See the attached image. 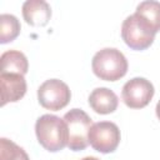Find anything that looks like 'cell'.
I'll list each match as a JSON object with an SVG mask.
<instances>
[{"mask_svg": "<svg viewBox=\"0 0 160 160\" xmlns=\"http://www.w3.org/2000/svg\"><path fill=\"white\" fill-rule=\"evenodd\" d=\"M81 160H100V159H98L95 156H86V158H82Z\"/></svg>", "mask_w": 160, "mask_h": 160, "instance_id": "16", "label": "cell"}, {"mask_svg": "<svg viewBox=\"0 0 160 160\" xmlns=\"http://www.w3.org/2000/svg\"><path fill=\"white\" fill-rule=\"evenodd\" d=\"M35 134L39 144L51 152L62 150L69 142L66 122L56 115H41L35 122Z\"/></svg>", "mask_w": 160, "mask_h": 160, "instance_id": "1", "label": "cell"}, {"mask_svg": "<svg viewBox=\"0 0 160 160\" xmlns=\"http://www.w3.org/2000/svg\"><path fill=\"white\" fill-rule=\"evenodd\" d=\"M154 85L145 78H132L122 86L121 98L126 106L131 109L145 108L154 96Z\"/></svg>", "mask_w": 160, "mask_h": 160, "instance_id": "7", "label": "cell"}, {"mask_svg": "<svg viewBox=\"0 0 160 160\" xmlns=\"http://www.w3.org/2000/svg\"><path fill=\"white\" fill-rule=\"evenodd\" d=\"M0 160H30L26 151L16 145L14 141L1 138L0 139Z\"/></svg>", "mask_w": 160, "mask_h": 160, "instance_id": "14", "label": "cell"}, {"mask_svg": "<svg viewBox=\"0 0 160 160\" xmlns=\"http://www.w3.org/2000/svg\"><path fill=\"white\" fill-rule=\"evenodd\" d=\"M89 105L98 114H111L116 110L119 99L116 94L108 88H96L89 95Z\"/></svg>", "mask_w": 160, "mask_h": 160, "instance_id": "10", "label": "cell"}, {"mask_svg": "<svg viewBox=\"0 0 160 160\" xmlns=\"http://www.w3.org/2000/svg\"><path fill=\"white\" fill-rule=\"evenodd\" d=\"M120 138L118 125L111 121L95 122L89 131V144L94 150L102 154L115 151L120 142Z\"/></svg>", "mask_w": 160, "mask_h": 160, "instance_id": "6", "label": "cell"}, {"mask_svg": "<svg viewBox=\"0 0 160 160\" xmlns=\"http://www.w3.org/2000/svg\"><path fill=\"white\" fill-rule=\"evenodd\" d=\"M70 99L71 91L69 86L59 79H49L38 89L39 104L48 110H61L69 104Z\"/></svg>", "mask_w": 160, "mask_h": 160, "instance_id": "5", "label": "cell"}, {"mask_svg": "<svg viewBox=\"0 0 160 160\" xmlns=\"http://www.w3.org/2000/svg\"><path fill=\"white\" fill-rule=\"evenodd\" d=\"M29 70V62L24 52L19 50H8L0 56V72L25 75Z\"/></svg>", "mask_w": 160, "mask_h": 160, "instance_id": "11", "label": "cell"}, {"mask_svg": "<svg viewBox=\"0 0 160 160\" xmlns=\"http://www.w3.org/2000/svg\"><path fill=\"white\" fill-rule=\"evenodd\" d=\"M135 14L152 30L154 34L160 31V2L154 0L141 1L135 10Z\"/></svg>", "mask_w": 160, "mask_h": 160, "instance_id": "12", "label": "cell"}, {"mask_svg": "<svg viewBox=\"0 0 160 160\" xmlns=\"http://www.w3.org/2000/svg\"><path fill=\"white\" fill-rule=\"evenodd\" d=\"M1 85V106L8 102H15L20 100L26 92V80L24 75L0 72Z\"/></svg>", "mask_w": 160, "mask_h": 160, "instance_id": "8", "label": "cell"}, {"mask_svg": "<svg viewBox=\"0 0 160 160\" xmlns=\"http://www.w3.org/2000/svg\"><path fill=\"white\" fill-rule=\"evenodd\" d=\"M22 16L31 26H45L51 18V8L44 0H26L22 4Z\"/></svg>", "mask_w": 160, "mask_h": 160, "instance_id": "9", "label": "cell"}, {"mask_svg": "<svg viewBox=\"0 0 160 160\" xmlns=\"http://www.w3.org/2000/svg\"><path fill=\"white\" fill-rule=\"evenodd\" d=\"M91 68L99 79L116 81L128 72V60L120 50L115 48H105L94 55Z\"/></svg>", "mask_w": 160, "mask_h": 160, "instance_id": "2", "label": "cell"}, {"mask_svg": "<svg viewBox=\"0 0 160 160\" xmlns=\"http://www.w3.org/2000/svg\"><path fill=\"white\" fill-rule=\"evenodd\" d=\"M155 111H156V116H158V119L160 120V100H159V101H158V104H156Z\"/></svg>", "mask_w": 160, "mask_h": 160, "instance_id": "15", "label": "cell"}, {"mask_svg": "<svg viewBox=\"0 0 160 160\" xmlns=\"http://www.w3.org/2000/svg\"><path fill=\"white\" fill-rule=\"evenodd\" d=\"M121 38L132 50L148 49L155 39L152 30L134 12L129 15L121 25Z\"/></svg>", "mask_w": 160, "mask_h": 160, "instance_id": "4", "label": "cell"}, {"mask_svg": "<svg viewBox=\"0 0 160 160\" xmlns=\"http://www.w3.org/2000/svg\"><path fill=\"white\" fill-rule=\"evenodd\" d=\"M21 26L18 18L12 14H1L0 15V42L6 44L18 38L20 34Z\"/></svg>", "mask_w": 160, "mask_h": 160, "instance_id": "13", "label": "cell"}, {"mask_svg": "<svg viewBox=\"0 0 160 160\" xmlns=\"http://www.w3.org/2000/svg\"><path fill=\"white\" fill-rule=\"evenodd\" d=\"M62 119L68 126L69 149L72 151L84 150L89 145V131L92 126L91 118L81 109H71Z\"/></svg>", "mask_w": 160, "mask_h": 160, "instance_id": "3", "label": "cell"}]
</instances>
